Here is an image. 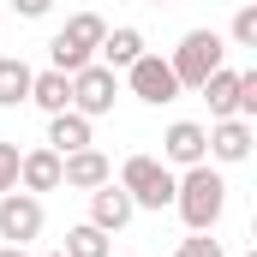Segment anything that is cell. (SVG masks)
Listing matches in <instances>:
<instances>
[{
  "label": "cell",
  "mask_w": 257,
  "mask_h": 257,
  "mask_svg": "<svg viewBox=\"0 0 257 257\" xmlns=\"http://www.w3.org/2000/svg\"><path fill=\"white\" fill-rule=\"evenodd\" d=\"M174 209H180V221H186L192 233H209V227L221 221V209H227V180H221L209 162L174 174Z\"/></svg>",
  "instance_id": "1"
},
{
  "label": "cell",
  "mask_w": 257,
  "mask_h": 257,
  "mask_svg": "<svg viewBox=\"0 0 257 257\" xmlns=\"http://www.w3.org/2000/svg\"><path fill=\"white\" fill-rule=\"evenodd\" d=\"M102 36H108V24H102V12H72L60 30H54V42H48V60L54 72H78V66L96 60V48H102Z\"/></svg>",
  "instance_id": "2"
},
{
  "label": "cell",
  "mask_w": 257,
  "mask_h": 257,
  "mask_svg": "<svg viewBox=\"0 0 257 257\" xmlns=\"http://www.w3.org/2000/svg\"><path fill=\"white\" fill-rule=\"evenodd\" d=\"M120 192L138 203V209H168L174 203V168L168 162H156V156H126L120 162Z\"/></svg>",
  "instance_id": "3"
},
{
  "label": "cell",
  "mask_w": 257,
  "mask_h": 257,
  "mask_svg": "<svg viewBox=\"0 0 257 257\" xmlns=\"http://www.w3.org/2000/svg\"><path fill=\"white\" fill-rule=\"evenodd\" d=\"M168 66H174L180 90H197L215 66H227V42H221L215 30H186V36H180V48L168 54Z\"/></svg>",
  "instance_id": "4"
},
{
  "label": "cell",
  "mask_w": 257,
  "mask_h": 257,
  "mask_svg": "<svg viewBox=\"0 0 257 257\" xmlns=\"http://www.w3.org/2000/svg\"><path fill=\"white\" fill-rule=\"evenodd\" d=\"M114 96H120V72L102 60L78 66L72 72V108L84 114V120H102V114H114Z\"/></svg>",
  "instance_id": "5"
},
{
  "label": "cell",
  "mask_w": 257,
  "mask_h": 257,
  "mask_svg": "<svg viewBox=\"0 0 257 257\" xmlns=\"http://www.w3.org/2000/svg\"><path fill=\"white\" fill-rule=\"evenodd\" d=\"M126 90L138 102H150V108L180 102V78H174V66L162 60V54H138V60L126 66Z\"/></svg>",
  "instance_id": "6"
},
{
  "label": "cell",
  "mask_w": 257,
  "mask_h": 257,
  "mask_svg": "<svg viewBox=\"0 0 257 257\" xmlns=\"http://www.w3.org/2000/svg\"><path fill=\"white\" fill-rule=\"evenodd\" d=\"M42 197L30 192H0V239L6 245H30L36 233H42Z\"/></svg>",
  "instance_id": "7"
},
{
  "label": "cell",
  "mask_w": 257,
  "mask_h": 257,
  "mask_svg": "<svg viewBox=\"0 0 257 257\" xmlns=\"http://www.w3.org/2000/svg\"><path fill=\"white\" fill-rule=\"evenodd\" d=\"M162 162H168V168H197V162H209V132L197 126V120H174V126L162 132Z\"/></svg>",
  "instance_id": "8"
},
{
  "label": "cell",
  "mask_w": 257,
  "mask_h": 257,
  "mask_svg": "<svg viewBox=\"0 0 257 257\" xmlns=\"http://www.w3.org/2000/svg\"><path fill=\"white\" fill-rule=\"evenodd\" d=\"M108 180H114V162H108L96 144L60 156V186H72V192H96V186H108Z\"/></svg>",
  "instance_id": "9"
},
{
  "label": "cell",
  "mask_w": 257,
  "mask_h": 257,
  "mask_svg": "<svg viewBox=\"0 0 257 257\" xmlns=\"http://www.w3.org/2000/svg\"><path fill=\"white\" fill-rule=\"evenodd\" d=\"M18 192H30V197L60 192V156H54L48 144H36V150L18 156Z\"/></svg>",
  "instance_id": "10"
},
{
  "label": "cell",
  "mask_w": 257,
  "mask_h": 257,
  "mask_svg": "<svg viewBox=\"0 0 257 257\" xmlns=\"http://www.w3.org/2000/svg\"><path fill=\"white\" fill-rule=\"evenodd\" d=\"M132 215H138V203L120 192V180H108V186H96V192H90V227H102V233H120Z\"/></svg>",
  "instance_id": "11"
},
{
  "label": "cell",
  "mask_w": 257,
  "mask_h": 257,
  "mask_svg": "<svg viewBox=\"0 0 257 257\" xmlns=\"http://www.w3.org/2000/svg\"><path fill=\"white\" fill-rule=\"evenodd\" d=\"M90 144H96V120H84L78 108H60V114H48V150H54V156L90 150Z\"/></svg>",
  "instance_id": "12"
},
{
  "label": "cell",
  "mask_w": 257,
  "mask_h": 257,
  "mask_svg": "<svg viewBox=\"0 0 257 257\" xmlns=\"http://www.w3.org/2000/svg\"><path fill=\"white\" fill-rule=\"evenodd\" d=\"M203 132H209V162H227L233 168V162L251 156V120H233L227 114V120H215V126H203Z\"/></svg>",
  "instance_id": "13"
},
{
  "label": "cell",
  "mask_w": 257,
  "mask_h": 257,
  "mask_svg": "<svg viewBox=\"0 0 257 257\" xmlns=\"http://www.w3.org/2000/svg\"><path fill=\"white\" fill-rule=\"evenodd\" d=\"M138 54H150V48H144V30H132V24L108 30V36H102V48H96V60H102V66H114V72H126Z\"/></svg>",
  "instance_id": "14"
},
{
  "label": "cell",
  "mask_w": 257,
  "mask_h": 257,
  "mask_svg": "<svg viewBox=\"0 0 257 257\" xmlns=\"http://www.w3.org/2000/svg\"><path fill=\"white\" fill-rule=\"evenodd\" d=\"M30 102H36L42 114L72 108V78H66V72H54V66H48V72H36V78H30Z\"/></svg>",
  "instance_id": "15"
},
{
  "label": "cell",
  "mask_w": 257,
  "mask_h": 257,
  "mask_svg": "<svg viewBox=\"0 0 257 257\" xmlns=\"http://www.w3.org/2000/svg\"><path fill=\"white\" fill-rule=\"evenodd\" d=\"M197 90H203L209 114H215V120H227V114H233V96H239V72H233V66H215V72H209Z\"/></svg>",
  "instance_id": "16"
},
{
  "label": "cell",
  "mask_w": 257,
  "mask_h": 257,
  "mask_svg": "<svg viewBox=\"0 0 257 257\" xmlns=\"http://www.w3.org/2000/svg\"><path fill=\"white\" fill-rule=\"evenodd\" d=\"M30 66L18 60V54H6L0 60V108H18V102H30Z\"/></svg>",
  "instance_id": "17"
},
{
  "label": "cell",
  "mask_w": 257,
  "mask_h": 257,
  "mask_svg": "<svg viewBox=\"0 0 257 257\" xmlns=\"http://www.w3.org/2000/svg\"><path fill=\"white\" fill-rule=\"evenodd\" d=\"M66 257H114V245H108V233L102 227H90V221H78L72 233H66Z\"/></svg>",
  "instance_id": "18"
},
{
  "label": "cell",
  "mask_w": 257,
  "mask_h": 257,
  "mask_svg": "<svg viewBox=\"0 0 257 257\" xmlns=\"http://www.w3.org/2000/svg\"><path fill=\"white\" fill-rule=\"evenodd\" d=\"M233 120H257V66L239 72V96H233Z\"/></svg>",
  "instance_id": "19"
},
{
  "label": "cell",
  "mask_w": 257,
  "mask_h": 257,
  "mask_svg": "<svg viewBox=\"0 0 257 257\" xmlns=\"http://www.w3.org/2000/svg\"><path fill=\"white\" fill-rule=\"evenodd\" d=\"M227 36H233V48H257V6H239L233 12V30Z\"/></svg>",
  "instance_id": "20"
},
{
  "label": "cell",
  "mask_w": 257,
  "mask_h": 257,
  "mask_svg": "<svg viewBox=\"0 0 257 257\" xmlns=\"http://www.w3.org/2000/svg\"><path fill=\"white\" fill-rule=\"evenodd\" d=\"M0 192H18V144L0 138Z\"/></svg>",
  "instance_id": "21"
},
{
  "label": "cell",
  "mask_w": 257,
  "mask_h": 257,
  "mask_svg": "<svg viewBox=\"0 0 257 257\" xmlns=\"http://www.w3.org/2000/svg\"><path fill=\"white\" fill-rule=\"evenodd\" d=\"M174 257H221V239H209V233H192V239H180V251Z\"/></svg>",
  "instance_id": "22"
},
{
  "label": "cell",
  "mask_w": 257,
  "mask_h": 257,
  "mask_svg": "<svg viewBox=\"0 0 257 257\" xmlns=\"http://www.w3.org/2000/svg\"><path fill=\"white\" fill-rule=\"evenodd\" d=\"M12 12H18V18H48L54 0H12Z\"/></svg>",
  "instance_id": "23"
},
{
  "label": "cell",
  "mask_w": 257,
  "mask_h": 257,
  "mask_svg": "<svg viewBox=\"0 0 257 257\" xmlns=\"http://www.w3.org/2000/svg\"><path fill=\"white\" fill-rule=\"evenodd\" d=\"M0 257H24V245H0Z\"/></svg>",
  "instance_id": "24"
},
{
  "label": "cell",
  "mask_w": 257,
  "mask_h": 257,
  "mask_svg": "<svg viewBox=\"0 0 257 257\" xmlns=\"http://www.w3.org/2000/svg\"><path fill=\"white\" fill-rule=\"evenodd\" d=\"M150 6H168V0H150Z\"/></svg>",
  "instance_id": "25"
},
{
  "label": "cell",
  "mask_w": 257,
  "mask_h": 257,
  "mask_svg": "<svg viewBox=\"0 0 257 257\" xmlns=\"http://www.w3.org/2000/svg\"><path fill=\"white\" fill-rule=\"evenodd\" d=\"M48 257H66V251H48Z\"/></svg>",
  "instance_id": "26"
},
{
  "label": "cell",
  "mask_w": 257,
  "mask_h": 257,
  "mask_svg": "<svg viewBox=\"0 0 257 257\" xmlns=\"http://www.w3.org/2000/svg\"><path fill=\"white\" fill-rule=\"evenodd\" d=\"M245 257H257V251H245Z\"/></svg>",
  "instance_id": "27"
}]
</instances>
